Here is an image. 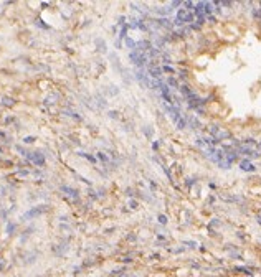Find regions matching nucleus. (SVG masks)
<instances>
[{
	"label": "nucleus",
	"instance_id": "nucleus-1",
	"mask_svg": "<svg viewBox=\"0 0 261 277\" xmlns=\"http://www.w3.org/2000/svg\"><path fill=\"white\" fill-rule=\"evenodd\" d=\"M130 59H132V63L134 65H137V66H142L144 63H146V56L144 54H139V53H130Z\"/></svg>",
	"mask_w": 261,
	"mask_h": 277
},
{
	"label": "nucleus",
	"instance_id": "nucleus-2",
	"mask_svg": "<svg viewBox=\"0 0 261 277\" xmlns=\"http://www.w3.org/2000/svg\"><path fill=\"white\" fill-rule=\"evenodd\" d=\"M30 158L36 163V165H43V163H45V158H43L42 154H38V152H33V154L30 155Z\"/></svg>",
	"mask_w": 261,
	"mask_h": 277
},
{
	"label": "nucleus",
	"instance_id": "nucleus-3",
	"mask_svg": "<svg viewBox=\"0 0 261 277\" xmlns=\"http://www.w3.org/2000/svg\"><path fill=\"white\" fill-rule=\"evenodd\" d=\"M149 76H152V79H159V78H160V69L159 68H150L149 69Z\"/></svg>",
	"mask_w": 261,
	"mask_h": 277
},
{
	"label": "nucleus",
	"instance_id": "nucleus-4",
	"mask_svg": "<svg viewBox=\"0 0 261 277\" xmlns=\"http://www.w3.org/2000/svg\"><path fill=\"white\" fill-rule=\"evenodd\" d=\"M241 168L243 170H253V165H251L250 162H241Z\"/></svg>",
	"mask_w": 261,
	"mask_h": 277
},
{
	"label": "nucleus",
	"instance_id": "nucleus-5",
	"mask_svg": "<svg viewBox=\"0 0 261 277\" xmlns=\"http://www.w3.org/2000/svg\"><path fill=\"white\" fill-rule=\"evenodd\" d=\"M169 84H170V86H179V83H177L174 78H170V79H169Z\"/></svg>",
	"mask_w": 261,
	"mask_h": 277
}]
</instances>
